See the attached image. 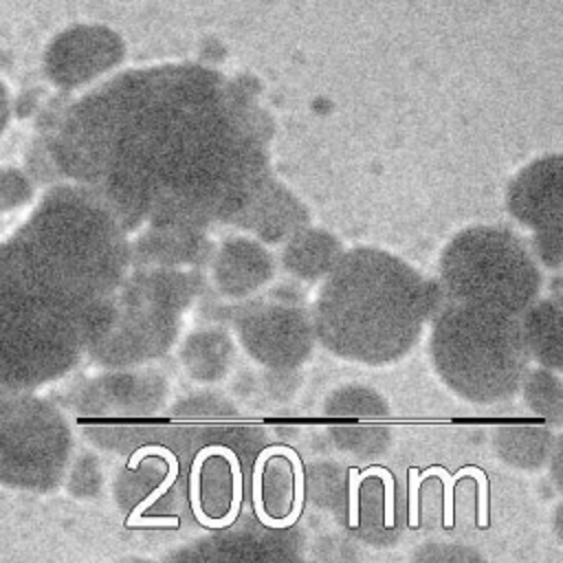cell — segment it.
<instances>
[{
	"mask_svg": "<svg viewBox=\"0 0 563 563\" xmlns=\"http://www.w3.org/2000/svg\"><path fill=\"white\" fill-rule=\"evenodd\" d=\"M121 55L119 37L103 26H75L64 31L46 53L48 75L59 84H77Z\"/></svg>",
	"mask_w": 563,
	"mask_h": 563,
	"instance_id": "6da1fadb",
	"label": "cell"
},
{
	"mask_svg": "<svg viewBox=\"0 0 563 563\" xmlns=\"http://www.w3.org/2000/svg\"><path fill=\"white\" fill-rule=\"evenodd\" d=\"M147 455H161V457H165L167 460V466H169V471H167V477L158 484V488L150 495V497H145L134 510H132V515L128 517V521H125V526L130 528L132 526V521L136 519V517H141V512L145 510V508H150L174 482H176V477H178V462H176V455L169 451V449H165V446H158V444H147V446H141V449H136L134 453H132V457H130V462H128V468H136L139 466V462L143 460V457H147Z\"/></svg>",
	"mask_w": 563,
	"mask_h": 563,
	"instance_id": "7a4b0ae2",
	"label": "cell"
},
{
	"mask_svg": "<svg viewBox=\"0 0 563 563\" xmlns=\"http://www.w3.org/2000/svg\"><path fill=\"white\" fill-rule=\"evenodd\" d=\"M455 475H457V479H462L464 475H471L477 479V488H479V493H477V526L486 528V523H488V477H486V473L477 466H462Z\"/></svg>",
	"mask_w": 563,
	"mask_h": 563,
	"instance_id": "3957f363",
	"label": "cell"
},
{
	"mask_svg": "<svg viewBox=\"0 0 563 563\" xmlns=\"http://www.w3.org/2000/svg\"><path fill=\"white\" fill-rule=\"evenodd\" d=\"M431 475H438L444 484V528H451L453 526V486L457 482V475H451L442 466H429L424 471H418L420 479H427Z\"/></svg>",
	"mask_w": 563,
	"mask_h": 563,
	"instance_id": "277c9868",
	"label": "cell"
},
{
	"mask_svg": "<svg viewBox=\"0 0 563 563\" xmlns=\"http://www.w3.org/2000/svg\"><path fill=\"white\" fill-rule=\"evenodd\" d=\"M365 471L369 477L376 475L383 479V484H385V528H394V495H396L394 493V488H396L394 475L385 466H369Z\"/></svg>",
	"mask_w": 563,
	"mask_h": 563,
	"instance_id": "5b68a950",
	"label": "cell"
},
{
	"mask_svg": "<svg viewBox=\"0 0 563 563\" xmlns=\"http://www.w3.org/2000/svg\"><path fill=\"white\" fill-rule=\"evenodd\" d=\"M422 479L418 477V468H409V526L418 528V488Z\"/></svg>",
	"mask_w": 563,
	"mask_h": 563,
	"instance_id": "8992f818",
	"label": "cell"
},
{
	"mask_svg": "<svg viewBox=\"0 0 563 563\" xmlns=\"http://www.w3.org/2000/svg\"><path fill=\"white\" fill-rule=\"evenodd\" d=\"M7 112H9V106H7V95H4V88H2V84H0V130H2L4 121H7Z\"/></svg>",
	"mask_w": 563,
	"mask_h": 563,
	"instance_id": "52a82bcc",
	"label": "cell"
}]
</instances>
